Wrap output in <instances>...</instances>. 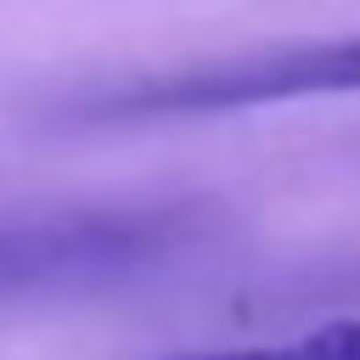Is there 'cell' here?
<instances>
[{
  "mask_svg": "<svg viewBox=\"0 0 360 360\" xmlns=\"http://www.w3.org/2000/svg\"><path fill=\"white\" fill-rule=\"evenodd\" d=\"M186 225L174 214H141V219H73V225H28L0 231V281H73V276H107L135 270L141 259L163 253Z\"/></svg>",
  "mask_w": 360,
  "mask_h": 360,
  "instance_id": "cell-2",
  "label": "cell"
},
{
  "mask_svg": "<svg viewBox=\"0 0 360 360\" xmlns=\"http://www.w3.org/2000/svg\"><path fill=\"white\" fill-rule=\"evenodd\" d=\"M163 360H360V321H332L287 343H248V349H202V354H163Z\"/></svg>",
  "mask_w": 360,
  "mask_h": 360,
  "instance_id": "cell-3",
  "label": "cell"
},
{
  "mask_svg": "<svg viewBox=\"0 0 360 360\" xmlns=\"http://www.w3.org/2000/svg\"><path fill=\"white\" fill-rule=\"evenodd\" d=\"M360 90V34L354 39H315V45H276L186 73H163L112 96L73 107V124H146V118H202V112H242L276 107L304 96H349Z\"/></svg>",
  "mask_w": 360,
  "mask_h": 360,
  "instance_id": "cell-1",
  "label": "cell"
}]
</instances>
